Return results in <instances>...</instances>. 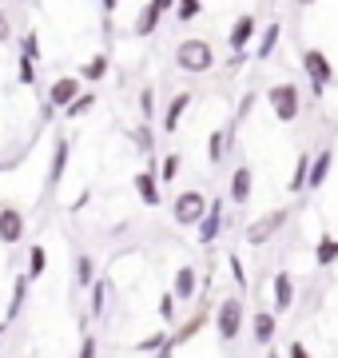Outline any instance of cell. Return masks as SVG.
I'll return each instance as SVG.
<instances>
[{"instance_id":"obj_43","label":"cell","mask_w":338,"mask_h":358,"mask_svg":"<svg viewBox=\"0 0 338 358\" xmlns=\"http://www.w3.org/2000/svg\"><path fill=\"white\" fill-rule=\"evenodd\" d=\"M8 40H13V20L0 13V44H8Z\"/></svg>"},{"instance_id":"obj_10","label":"cell","mask_w":338,"mask_h":358,"mask_svg":"<svg viewBox=\"0 0 338 358\" xmlns=\"http://www.w3.org/2000/svg\"><path fill=\"white\" fill-rule=\"evenodd\" d=\"M24 231H28V223H24V211H20V207H13V203L0 207V243L16 247L24 239Z\"/></svg>"},{"instance_id":"obj_11","label":"cell","mask_w":338,"mask_h":358,"mask_svg":"<svg viewBox=\"0 0 338 358\" xmlns=\"http://www.w3.org/2000/svg\"><path fill=\"white\" fill-rule=\"evenodd\" d=\"M163 16H168V13H163V4H159V0H143L140 13H135V24H131V32H135L140 40L156 36L159 24H163Z\"/></svg>"},{"instance_id":"obj_20","label":"cell","mask_w":338,"mask_h":358,"mask_svg":"<svg viewBox=\"0 0 338 358\" xmlns=\"http://www.w3.org/2000/svg\"><path fill=\"white\" fill-rule=\"evenodd\" d=\"M171 294H175L179 303H191V299H199V271L191 267V263H183V267L175 271V279H171Z\"/></svg>"},{"instance_id":"obj_19","label":"cell","mask_w":338,"mask_h":358,"mask_svg":"<svg viewBox=\"0 0 338 358\" xmlns=\"http://www.w3.org/2000/svg\"><path fill=\"white\" fill-rule=\"evenodd\" d=\"M191 100H196L191 92H175V96L168 100V108H163V131H168V136H175V131H179L183 115L191 112Z\"/></svg>"},{"instance_id":"obj_25","label":"cell","mask_w":338,"mask_h":358,"mask_svg":"<svg viewBox=\"0 0 338 358\" xmlns=\"http://www.w3.org/2000/svg\"><path fill=\"white\" fill-rule=\"evenodd\" d=\"M96 100H100V96H96V88H84V92L76 96V100H72V103L64 108V120H84V115H88L91 108H96Z\"/></svg>"},{"instance_id":"obj_41","label":"cell","mask_w":338,"mask_h":358,"mask_svg":"<svg viewBox=\"0 0 338 358\" xmlns=\"http://www.w3.org/2000/svg\"><path fill=\"white\" fill-rule=\"evenodd\" d=\"M227 267H231L235 287H247V271H243V259H239V255H227Z\"/></svg>"},{"instance_id":"obj_15","label":"cell","mask_w":338,"mask_h":358,"mask_svg":"<svg viewBox=\"0 0 338 358\" xmlns=\"http://www.w3.org/2000/svg\"><path fill=\"white\" fill-rule=\"evenodd\" d=\"M279 40H283V24H279V20L263 24L259 36H255V44H251V56H255L259 64H267V60L274 56V48H279Z\"/></svg>"},{"instance_id":"obj_17","label":"cell","mask_w":338,"mask_h":358,"mask_svg":"<svg viewBox=\"0 0 338 358\" xmlns=\"http://www.w3.org/2000/svg\"><path fill=\"white\" fill-rule=\"evenodd\" d=\"M207 310H196V315H191V319H179L175 322V331H171V338H168V346L171 350H179V346H187L191 343V338H196L199 331H203V327H207Z\"/></svg>"},{"instance_id":"obj_6","label":"cell","mask_w":338,"mask_h":358,"mask_svg":"<svg viewBox=\"0 0 338 358\" xmlns=\"http://www.w3.org/2000/svg\"><path fill=\"white\" fill-rule=\"evenodd\" d=\"M286 223H291V207H274V211H267L263 219H255V223H251L243 235H247V243H251V247H267L274 235L286 227Z\"/></svg>"},{"instance_id":"obj_12","label":"cell","mask_w":338,"mask_h":358,"mask_svg":"<svg viewBox=\"0 0 338 358\" xmlns=\"http://www.w3.org/2000/svg\"><path fill=\"white\" fill-rule=\"evenodd\" d=\"M295 275L291 271H274L271 279V303H274V315H286V310L295 307Z\"/></svg>"},{"instance_id":"obj_49","label":"cell","mask_w":338,"mask_h":358,"mask_svg":"<svg viewBox=\"0 0 338 358\" xmlns=\"http://www.w3.org/2000/svg\"><path fill=\"white\" fill-rule=\"evenodd\" d=\"M159 4H163V13H171V8H175V0H159Z\"/></svg>"},{"instance_id":"obj_27","label":"cell","mask_w":338,"mask_h":358,"mask_svg":"<svg viewBox=\"0 0 338 358\" xmlns=\"http://www.w3.org/2000/svg\"><path fill=\"white\" fill-rule=\"evenodd\" d=\"M314 263H318V267H335L338 263V239L335 235H318V243H314Z\"/></svg>"},{"instance_id":"obj_39","label":"cell","mask_w":338,"mask_h":358,"mask_svg":"<svg viewBox=\"0 0 338 358\" xmlns=\"http://www.w3.org/2000/svg\"><path fill=\"white\" fill-rule=\"evenodd\" d=\"M76 358H100V343H96V334L84 331V338H80V355Z\"/></svg>"},{"instance_id":"obj_36","label":"cell","mask_w":338,"mask_h":358,"mask_svg":"<svg viewBox=\"0 0 338 358\" xmlns=\"http://www.w3.org/2000/svg\"><path fill=\"white\" fill-rule=\"evenodd\" d=\"M168 338L171 334L168 331H156V334H147V338H140V343H135V350H140V355H152V350H163V346H168Z\"/></svg>"},{"instance_id":"obj_21","label":"cell","mask_w":338,"mask_h":358,"mask_svg":"<svg viewBox=\"0 0 338 358\" xmlns=\"http://www.w3.org/2000/svg\"><path fill=\"white\" fill-rule=\"evenodd\" d=\"M335 167V148H323L318 155H311V176H307V192H318Z\"/></svg>"},{"instance_id":"obj_45","label":"cell","mask_w":338,"mask_h":358,"mask_svg":"<svg viewBox=\"0 0 338 358\" xmlns=\"http://www.w3.org/2000/svg\"><path fill=\"white\" fill-rule=\"evenodd\" d=\"M88 199H91V187H84V192L76 195V203H72V211H84V207H88Z\"/></svg>"},{"instance_id":"obj_26","label":"cell","mask_w":338,"mask_h":358,"mask_svg":"<svg viewBox=\"0 0 338 358\" xmlns=\"http://www.w3.org/2000/svg\"><path fill=\"white\" fill-rule=\"evenodd\" d=\"M104 307H108V282L96 279L88 287V319H104Z\"/></svg>"},{"instance_id":"obj_40","label":"cell","mask_w":338,"mask_h":358,"mask_svg":"<svg viewBox=\"0 0 338 358\" xmlns=\"http://www.w3.org/2000/svg\"><path fill=\"white\" fill-rule=\"evenodd\" d=\"M255 100H259V96H255V92H247V96H243V100H239V108H235V124H243V120H247V115L255 112Z\"/></svg>"},{"instance_id":"obj_31","label":"cell","mask_w":338,"mask_h":358,"mask_svg":"<svg viewBox=\"0 0 338 358\" xmlns=\"http://www.w3.org/2000/svg\"><path fill=\"white\" fill-rule=\"evenodd\" d=\"M91 282H96V259L80 251V255H76V287H84V291H88Z\"/></svg>"},{"instance_id":"obj_9","label":"cell","mask_w":338,"mask_h":358,"mask_svg":"<svg viewBox=\"0 0 338 358\" xmlns=\"http://www.w3.org/2000/svg\"><path fill=\"white\" fill-rule=\"evenodd\" d=\"M251 195H255V167L239 164L231 171V183H227V199H231L235 207H243V203H251Z\"/></svg>"},{"instance_id":"obj_13","label":"cell","mask_w":338,"mask_h":358,"mask_svg":"<svg viewBox=\"0 0 338 358\" xmlns=\"http://www.w3.org/2000/svg\"><path fill=\"white\" fill-rule=\"evenodd\" d=\"M80 92H84V80H80V76H56L52 88H48V103H52L56 112H64Z\"/></svg>"},{"instance_id":"obj_47","label":"cell","mask_w":338,"mask_h":358,"mask_svg":"<svg viewBox=\"0 0 338 358\" xmlns=\"http://www.w3.org/2000/svg\"><path fill=\"white\" fill-rule=\"evenodd\" d=\"M318 0H295V8H314Z\"/></svg>"},{"instance_id":"obj_37","label":"cell","mask_w":338,"mask_h":358,"mask_svg":"<svg viewBox=\"0 0 338 358\" xmlns=\"http://www.w3.org/2000/svg\"><path fill=\"white\" fill-rule=\"evenodd\" d=\"M128 136H131L135 143H140V148H143L147 155H152V143H156V140H152V124H143V120H140V124H135V128L128 131Z\"/></svg>"},{"instance_id":"obj_50","label":"cell","mask_w":338,"mask_h":358,"mask_svg":"<svg viewBox=\"0 0 338 358\" xmlns=\"http://www.w3.org/2000/svg\"><path fill=\"white\" fill-rule=\"evenodd\" d=\"M4 331H8V322H0V334H4Z\"/></svg>"},{"instance_id":"obj_30","label":"cell","mask_w":338,"mask_h":358,"mask_svg":"<svg viewBox=\"0 0 338 358\" xmlns=\"http://www.w3.org/2000/svg\"><path fill=\"white\" fill-rule=\"evenodd\" d=\"M183 171V155L179 152H168L163 159H159V183H175Z\"/></svg>"},{"instance_id":"obj_42","label":"cell","mask_w":338,"mask_h":358,"mask_svg":"<svg viewBox=\"0 0 338 358\" xmlns=\"http://www.w3.org/2000/svg\"><path fill=\"white\" fill-rule=\"evenodd\" d=\"M247 56H251V52H231V60H227V72H239V68L247 64Z\"/></svg>"},{"instance_id":"obj_44","label":"cell","mask_w":338,"mask_h":358,"mask_svg":"<svg viewBox=\"0 0 338 358\" xmlns=\"http://www.w3.org/2000/svg\"><path fill=\"white\" fill-rule=\"evenodd\" d=\"M286 358H311V350H307L302 343H291L286 346Z\"/></svg>"},{"instance_id":"obj_34","label":"cell","mask_w":338,"mask_h":358,"mask_svg":"<svg viewBox=\"0 0 338 358\" xmlns=\"http://www.w3.org/2000/svg\"><path fill=\"white\" fill-rule=\"evenodd\" d=\"M175 307H179V299H175V294L171 291H163L159 294V322H163V327H175Z\"/></svg>"},{"instance_id":"obj_5","label":"cell","mask_w":338,"mask_h":358,"mask_svg":"<svg viewBox=\"0 0 338 358\" xmlns=\"http://www.w3.org/2000/svg\"><path fill=\"white\" fill-rule=\"evenodd\" d=\"M207 203L211 199L203 192H196V187H191V192H179L175 203H171V219H175L179 227H199V219L207 215Z\"/></svg>"},{"instance_id":"obj_28","label":"cell","mask_w":338,"mask_h":358,"mask_svg":"<svg viewBox=\"0 0 338 358\" xmlns=\"http://www.w3.org/2000/svg\"><path fill=\"white\" fill-rule=\"evenodd\" d=\"M227 148H231V140H227V131L223 128H215L207 136V164L211 167H219L223 164V155H227Z\"/></svg>"},{"instance_id":"obj_22","label":"cell","mask_w":338,"mask_h":358,"mask_svg":"<svg viewBox=\"0 0 338 358\" xmlns=\"http://www.w3.org/2000/svg\"><path fill=\"white\" fill-rule=\"evenodd\" d=\"M108 72H112V56H108V52H96V56H88V60L80 64L76 76L84 80V84H100V80H108Z\"/></svg>"},{"instance_id":"obj_1","label":"cell","mask_w":338,"mask_h":358,"mask_svg":"<svg viewBox=\"0 0 338 358\" xmlns=\"http://www.w3.org/2000/svg\"><path fill=\"white\" fill-rule=\"evenodd\" d=\"M215 44L203 36H183L179 44H175V68H179L183 76H207V72H215Z\"/></svg>"},{"instance_id":"obj_35","label":"cell","mask_w":338,"mask_h":358,"mask_svg":"<svg viewBox=\"0 0 338 358\" xmlns=\"http://www.w3.org/2000/svg\"><path fill=\"white\" fill-rule=\"evenodd\" d=\"M140 115H143V124L156 120V88H152V84H143L140 88Z\"/></svg>"},{"instance_id":"obj_7","label":"cell","mask_w":338,"mask_h":358,"mask_svg":"<svg viewBox=\"0 0 338 358\" xmlns=\"http://www.w3.org/2000/svg\"><path fill=\"white\" fill-rule=\"evenodd\" d=\"M255 36H259V16H255V13H243V16L231 24V32H227V48H231V52H251Z\"/></svg>"},{"instance_id":"obj_24","label":"cell","mask_w":338,"mask_h":358,"mask_svg":"<svg viewBox=\"0 0 338 358\" xmlns=\"http://www.w3.org/2000/svg\"><path fill=\"white\" fill-rule=\"evenodd\" d=\"M307 176H311V152H299V159H295V167H291V183H286V192L302 195L307 192Z\"/></svg>"},{"instance_id":"obj_38","label":"cell","mask_w":338,"mask_h":358,"mask_svg":"<svg viewBox=\"0 0 338 358\" xmlns=\"http://www.w3.org/2000/svg\"><path fill=\"white\" fill-rule=\"evenodd\" d=\"M20 52H24V56H32V60L40 64V32H32V28H28L24 36H20Z\"/></svg>"},{"instance_id":"obj_3","label":"cell","mask_w":338,"mask_h":358,"mask_svg":"<svg viewBox=\"0 0 338 358\" xmlns=\"http://www.w3.org/2000/svg\"><path fill=\"white\" fill-rule=\"evenodd\" d=\"M267 103H271V112L279 124H295L302 115V92L299 84H291V80H279L267 88Z\"/></svg>"},{"instance_id":"obj_48","label":"cell","mask_w":338,"mask_h":358,"mask_svg":"<svg viewBox=\"0 0 338 358\" xmlns=\"http://www.w3.org/2000/svg\"><path fill=\"white\" fill-rule=\"evenodd\" d=\"M171 355H175V350H171V346H163V350H159L156 358H171Z\"/></svg>"},{"instance_id":"obj_2","label":"cell","mask_w":338,"mask_h":358,"mask_svg":"<svg viewBox=\"0 0 338 358\" xmlns=\"http://www.w3.org/2000/svg\"><path fill=\"white\" fill-rule=\"evenodd\" d=\"M211 322H215V331H219V343H235L239 334H243V322H247V307H243V299L239 294H223L215 310H211Z\"/></svg>"},{"instance_id":"obj_8","label":"cell","mask_w":338,"mask_h":358,"mask_svg":"<svg viewBox=\"0 0 338 358\" xmlns=\"http://www.w3.org/2000/svg\"><path fill=\"white\" fill-rule=\"evenodd\" d=\"M223 227H227V223H223V195H215V199L207 203V215L199 219L196 239H199L203 247H211V243H215V239L223 235Z\"/></svg>"},{"instance_id":"obj_4","label":"cell","mask_w":338,"mask_h":358,"mask_svg":"<svg viewBox=\"0 0 338 358\" xmlns=\"http://www.w3.org/2000/svg\"><path fill=\"white\" fill-rule=\"evenodd\" d=\"M302 72H307V80H311V96L318 100L330 84H335V64H330V56H326L323 48H302Z\"/></svg>"},{"instance_id":"obj_14","label":"cell","mask_w":338,"mask_h":358,"mask_svg":"<svg viewBox=\"0 0 338 358\" xmlns=\"http://www.w3.org/2000/svg\"><path fill=\"white\" fill-rule=\"evenodd\" d=\"M68 155H72V140H68V136H56L52 159H48V192L60 187V179H64V171H68Z\"/></svg>"},{"instance_id":"obj_16","label":"cell","mask_w":338,"mask_h":358,"mask_svg":"<svg viewBox=\"0 0 338 358\" xmlns=\"http://www.w3.org/2000/svg\"><path fill=\"white\" fill-rule=\"evenodd\" d=\"M131 187H135V195L143 199V207H159V203H163V192H159V171H152V167L135 171Z\"/></svg>"},{"instance_id":"obj_32","label":"cell","mask_w":338,"mask_h":358,"mask_svg":"<svg viewBox=\"0 0 338 358\" xmlns=\"http://www.w3.org/2000/svg\"><path fill=\"white\" fill-rule=\"evenodd\" d=\"M16 84H20V88H32V84H36V60L24 56V52H20V60H16Z\"/></svg>"},{"instance_id":"obj_33","label":"cell","mask_w":338,"mask_h":358,"mask_svg":"<svg viewBox=\"0 0 338 358\" xmlns=\"http://www.w3.org/2000/svg\"><path fill=\"white\" fill-rule=\"evenodd\" d=\"M171 13H175L179 24H191V20L203 13V0H175V8H171Z\"/></svg>"},{"instance_id":"obj_18","label":"cell","mask_w":338,"mask_h":358,"mask_svg":"<svg viewBox=\"0 0 338 358\" xmlns=\"http://www.w3.org/2000/svg\"><path fill=\"white\" fill-rule=\"evenodd\" d=\"M274 334H279V315L274 310H255L251 315V338H255V346H267L274 343Z\"/></svg>"},{"instance_id":"obj_29","label":"cell","mask_w":338,"mask_h":358,"mask_svg":"<svg viewBox=\"0 0 338 358\" xmlns=\"http://www.w3.org/2000/svg\"><path fill=\"white\" fill-rule=\"evenodd\" d=\"M44 271H48V251H44L40 243H32V251H28V263H24V275L36 282Z\"/></svg>"},{"instance_id":"obj_23","label":"cell","mask_w":338,"mask_h":358,"mask_svg":"<svg viewBox=\"0 0 338 358\" xmlns=\"http://www.w3.org/2000/svg\"><path fill=\"white\" fill-rule=\"evenodd\" d=\"M28 287H32V279H28V275H16V279H13V294H8V319H4V322L20 319V310H24V303H28Z\"/></svg>"},{"instance_id":"obj_46","label":"cell","mask_w":338,"mask_h":358,"mask_svg":"<svg viewBox=\"0 0 338 358\" xmlns=\"http://www.w3.org/2000/svg\"><path fill=\"white\" fill-rule=\"evenodd\" d=\"M100 8H104V16H116V8H119V0H100Z\"/></svg>"}]
</instances>
